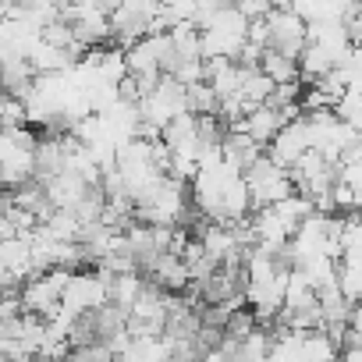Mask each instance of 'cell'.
Returning <instances> with one entry per match:
<instances>
[{"label":"cell","mask_w":362,"mask_h":362,"mask_svg":"<svg viewBox=\"0 0 362 362\" xmlns=\"http://www.w3.org/2000/svg\"><path fill=\"white\" fill-rule=\"evenodd\" d=\"M189 181H181L174 174H163L156 185L135 203V214L139 221L146 224H185L189 217Z\"/></svg>","instance_id":"6da1fadb"},{"label":"cell","mask_w":362,"mask_h":362,"mask_svg":"<svg viewBox=\"0 0 362 362\" xmlns=\"http://www.w3.org/2000/svg\"><path fill=\"white\" fill-rule=\"evenodd\" d=\"M36 146L40 139L33 135V124H4L0 135V163H4V185L18 189L36 177Z\"/></svg>","instance_id":"7a4b0ae2"},{"label":"cell","mask_w":362,"mask_h":362,"mask_svg":"<svg viewBox=\"0 0 362 362\" xmlns=\"http://www.w3.org/2000/svg\"><path fill=\"white\" fill-rule=\"evenodd\" d=\"M245 181H249V192H252V206H274L288 196H295V177H291V167L277 163L270 153L252 160L245 167Z\"/></svg>","instance_id":"3957f363"},{"label":"cell","mask_w":362,"mask_h":362,"mask_svg":"<svg viewBox=\"0 0 362 362\" xmlns=\"http://www.w3.org/2000/svg\"><path fill=\"white\" fill-rule=\"evenodd\" d=\"M110 302V270L107 267H93V270H75L68 288H64V309H71L75 316L82 313H96Z\"/></svg>","instance_id":"277c9868"},{"label":"cell","mask_w":362,"mask_h":362,"mask_svg":"<svg viewBox=\"0 0 362 362\" xmlns=\"http://www.w3.org/2000/svg\"><path fill=\"white\" fill-rule=\"evenodd\" d=\"M309 43V18L298 8H274L267 15V50L302 57Z\"/></svg>","instance_id":"5b68a950"},{"label":"cell","mask_w":362,"mask_h":362,"mask_svg":"<svg viewBox=\"0 0 362 362\" xmlns=\"http://www.w3.org/2000/svg\"><path fill=\"white\" fill-rule=\"evenodd\" d=\"M267 149H270V156H274L277 163L295 167V163H298V156H302L305 149H313V128H309V117L302 114V117L288 121V124L274 135V142H270Z\"/></svg>","instance_id":"8992f818"},{"label":"cell","mask_w":362,"mask_h":362,"mask_svg":"<svg viewBox=\"0 0 362 362\" xmlns=\"http://www.w3.org/2000/svg\"><path fill=\"white\" fill-rule=\"evenodd\" d=\"M146 277L153 281V284H160L163 291H185V288H192V270H189V263H185V256L181 252H174V249H163L149 267H146Z\"/></svg>","instance_id":"52a82bcc"},{"label":"cell","mask_w":362,"mask_h":362,"mask_svg":"<svg viewBox=\"0 0 362 362\" xmlns=\"http://www.w3.org/2000/svg\"><path fill=\"white\" fill-rule=\"evenodd\" d=\"M284 124H288V121H284V114H281L277 107H270V103H256V107L245 114V121L235 124V128H245L252 139H259L263 146H270L274 135H277Z\"/></svg>","instance_id":"ba28073f"},{"label":"cell","mask_w":362,"mask_h":362,"mask_svg":"<svg viewBox=\"0 0 362 362\" xmlns=\"http://www.w3.org/2000/svg\"><path fill=\"white\" fill-rule=\"evenodd\" d=\"M298 64H302V78H305V82H316L320 75H327L330 68H337V57H334V50H327L323 43L309 40L305 50H302V57H298Z\"/></svg>","instance_id":"9c48e42d"},{"label":"cell","mask_w":362,"mask_h":362,"mask_svg":"<svg viewBox=\"0 0 362 362\" xmlns=\"http://www.w3.org/2000/svg\"><path fill=\"white\" fill-rule=\"evenodd\" d=\"M263 71H267L274 82H302V64H298V57H288V54H277V50H267V54H263Z\"/></svg>","instance_id":"30bf717a"},{"label":"cell","mask_w":362,"mask_h":362,"mask_svg":"<svg viewBox=\"0 0 362 362\" xmlns=\"http://www.w3.org/2000/svg\"><path fill=\"white\" fill-rule=\"evenodd\" d=\"M270 348H274V334L263 330V327H252V330L238 341L235 358H270Z\"/></svg>","instance_id":"8fae6325"},{"label":"cell","mask_w":362,"mask_h":362,"mask_svg":"<svg viewBox=\"0 0 362 362\" xmlns=\"http://www.w3.org/2000/svg\"><path fill=\"white\" fill-rule=\"evenodd\" d=\"M344 25H348V33H351V43L358 47V43H362V0H355V4L344 11Z\"/></svg>","instance_id":"7c38bea8"},{"label":"cell","mask_w":362,"mask_h":362,"mask_svg":"<svg viewBox=\"0 0 362 362\" xmlns=\"http://www.w3.org/2000/svg\"><path fill=\"white\" fill-rule=\"evenodd\" d=\"M57 4H61V8H71V4H78V0H57Z\"/></svg>","instance_id":"4fadbf2b"},{"label":"cell","mask_w":362,"mask_h":362,"mask_svg":"<svg viewBox=\"0 0 362 362\" xmlns=\"http://www.w3.org/2000/svg\"><path fill=\"white\" fill-rule=\"evenodd\" d=\"M355 214H358V221H362V203H358V210H355Z\"/></svg>","instance_id":"5bb4252c"},{"label":"cell","mask_w":362,"mask_h":362,"mask_svg":"<svg viewBox=\"0 0 362 362\" xmlns=\"http://www.w3.org/2000/svg\"><path fill=\"white\" fill-rule=\"evenodd\" d=\"M358 50H362V43H358Z\"/></svg>","instance_id":"9a60e30c"}]
</instances>
